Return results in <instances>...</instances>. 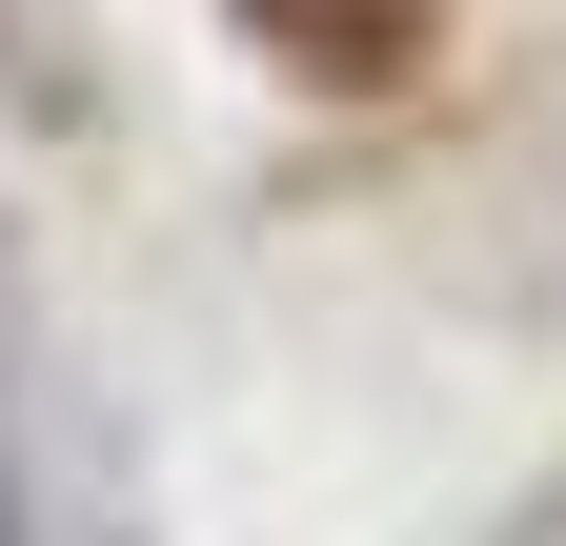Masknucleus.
I'll use <instances>...</instances> for the list:
<instances>
[{"mask_svg": "<svg viewBox=\"0 0 566 546\" xmlns=\"http://www.w3.org/2000/svg\"><path fill=\"white\" fill-rule=\"evenodd\" d=\"M243 21H263V61H304L324 102H385V82H424L446 0H243Z\"/></svg>", "mask_w": 566, "mask_h": 546, "instance_id": "f257e3e1", "label": "nucleus"}]
</instances>
